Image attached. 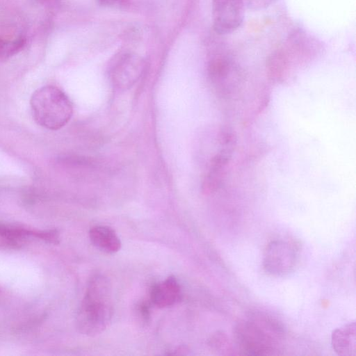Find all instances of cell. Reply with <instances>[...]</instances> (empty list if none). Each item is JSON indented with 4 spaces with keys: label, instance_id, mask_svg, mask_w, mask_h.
I'll list each match as a JSON object with an SVG mask.
<instances>
[{
    "label": "cell",
    "instance_id": "4",
    "mask_svg": "<svg viewBox=\"0 0 356 356\" xmlns=\"http://www.w3.org/2000/svg\"><path fill=\"white\" fill-rule=\"evenodd\" d=\"M298 261L296 245L284 239H275L266 245L263 254V267L271 275L282 277L293 271Z\"/></svg>",
    "mask_w": 356,
    "mask_h": 356
},
{
    "label": "cell",
    "instance_id": "14",
    "mask_svg": "<svg viewBox=\"0 0 356 356\" xmlns=\"http://www.w3.org/2000/svg\"><path fill=\"white\" fill-rule=\"evenodd\" d=\"M273 0H243L250 8H259L268 6Z\"/></svg>",
    "mask_w": 356,
    "mask_h": 356
},
{
    "label": "cell",
    "instance_id": "8",
    "mask_svg": "<svg viewBox=\"0 0 356 356\" xmlns=\"http://www.w3.org/2000/svg\"><path fill=\"white\" fill-rule=\"evenodd\" d=\"M229 147L231 146L225 147L211 159L202 184V191L205 194L214 192L220 186L231 158Z\"/></svg>",
    "mask_w": 356,
    "mask_h": 356
},
{
    "label": "cell",
    "instance_id": "2",
    "mask_svg": "<svg viewBox=\"0 0 356 356\" xmlns=\"http://www.w3.org/2000/svg\"><path fill=\"white\" fill-rule=\"evenodd\" d=\"M113 311L112 288L109 280L102 274L93 275L89 280L76 314L77 329L88 336L102 333L108 326Z\"/></svg>",
    "mask_w": 356,
    "mask_h": 356
},
{
    "label": "cell",
    "instance_id": "3",
    "mask_svg": "<svg viewBox=\"0 0 356 356\" xmlns=\"http://www.w3.org/2000/svg\"><path fill=\"white\" fill-rule=\"evenodd\" d=\"M30 104L35 122L49 130L64 127L73 114V107L67 96L54 86L36 90L31 96Z\"/></svg>",
    "mask_w": 356,
    "mask_h": 356
},
{
    "label": "cell",
    "instance_id": "15",
    "mask_svg": "<svg viewBox=\"0 0 356 356\" xmlns=\"http://www.w3.org/2000/svg\"><path fill=\"white\" fill-rule=\"evenodd\" d=\"M138 311L140 314V316L145 318L147 319L149 316V305L146 302H142L138 305Z\"/></svg>",
    "mask_w": 356,
    "mask_h": 356
},
{
    "label": "cell",
    "instance_id": "13",
    "mask_svg": "<svg viewBox=\"0 0 356 356\" xmlns=\"http://www.w3.org/2000/svg\"><path fill=\"white\" fill-rule=\"evenodd\" d=\"M209 346L214 350L222 352L229 348L227 335L222 332H216L209 339Z\"/></svg>",
    "mask_w": 356,
    "mask_h": 356
},
{
    "label": "cell",
    "instance_id": "7",
    "mask_svg": "<svg viewBox=\"0 0 356 356\" xmlns=\"http://www.w3.org/2000/svg\"><path fill=\"white\" fill-rule=\"evenodd\" d=\"M208 74L219 93L222 96H227L237 72L229 58L223 55H217L209 62Z\"/></svg>",
    "mask_w": 356,
    "mask_h": 356
},
{
    "label": "cell",
    "instance_id": "9",
    "mask_svg": "<svg viewBox=\"0 0 356 356\" xmlns=\"http://www.w3.org/2000/svg\"><path fill=\"white\" fill-rule=\"evenodd\" d=\"M334 351L341 356H356V323H348L335 329L331 335Z\"/></svg>",
    "mask_w": 356,
    "mask_h": 356
},
{
    "label": "cell",
    "instance_id": "11",
    "mask_svg": "<svg viewBox=\"0 0 356 356\" xmlns=\"http://www.w3.org/2000/svg\"><path fill=\"white\" fill-rule=\"evenodd\" d=\"M89 236L92 244L104 252L114 253L120 249V240L115 232L109 227H92L90 229Z\"/></svg>",
    "mask_w": 356,
    "mask_h": 356
},
{
    "label": "cell",
    "instance_id": "12",
    "mask_svg": "<svg viewBox=\"0 0 356 356\" xmlns=\"http://www.w3.org/2000/svg\"><path fill=\"white\" fill-rule=\"evenodd\" d=\"M25 44V39L18 38L13 41H8L0 38V57H10L19 51Z\"/></svg>",
    "mask_w": 356,
    "mask_h": 356
},
{
    "label": "cell",
    "instance_id": "17",
    "mask_svg": "<svg viewBox=\"0 0 356 356\" xmlns=\"http://www.w3.org/2000/svg\"><path fill=\"white\" fill-rule=\"evenodd\" d=\"M39 1H48V0H39Z\"/></svg>",
    "mask_w": 356,
    "mask_h": 356
},
{
    "label": "cell",
    "instance_id": "16",
    "mask_svg": "<svg viewBox=\"0 0 356 356\" xmlns=\"http://www.w3.org/2000/svg\"><path fill=\"white\" fill-rule=\"evenodd\" d=\"M99 1L102 4L107 6L122 4L125 2L124 0H99Z\"/></svg>",
    "mask_w": 356,
    "mask_h": 356
},
{
    "label": "cell",
    "instance_id": "1",
    "mask_svg": "<svg viewBox=\"0 0 356 356\" xmlns=\"http://www.w3.org/2000/svg\"><path fill=\"white\" fill-rule=\"evenodd\" d=\"M234 333L243 354L270 355L278 350L285 337V328L275 317L256 312L239 321L235 326Z\"/></svg>",
    "mask_w": 356,
    "mask_h": 356
},
{
    "label": "cell",
    "instance_id": "10",
    "mask_svg": "<svg viewBox=\"0 0 356 356\" xmlns=\"http://www.w3.org/2000/svg\"><path fill=\"white\" fill-rule=\"evenodd\" d=\"M180 298L181 288L174 276H169L165 281L154 285L151 289V300L160 308L173 305Z\"/></svg>",
    "mask_w": 356,
    "mask_h": 356
},
{
    "label": "cell",
    "instance_id": "6",
    "mask_svg": "<svg viewBox=\"0 0 356 356\" xmlns=\"http://www.w3.org/2000/svg\"><path fill=\"white\" fill-rule=\"evenodd\" d=\"M144 66L143 60L136 54L122 55L115 63L111 71L113 86L120 90L130 88L142 75Z\"/></svg>",
    "mask_w": 356,
    "mask_h": 356
},
{
    "label": "cell",
    "instance_id": "5",
    "mask_svg": "<svg viewBox=\"0 0 356 356\" xmlns=\"http://www.w3.org/2000/svg\"><path fill=\"white\" fill-rule=\"evenodd\" d=\"M243 0H212L213 30L220 35L236 30L244 18Z\"/></svg>",
    "mask_w": 356,
    "mask_h": 356
}]
</instances>
